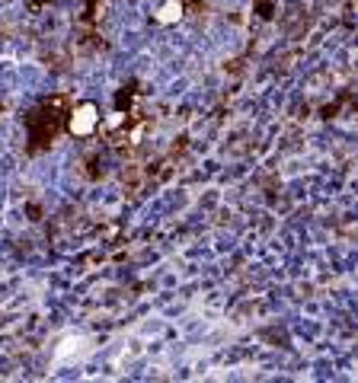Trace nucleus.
I'll use <instances>...</instances> for the list:
<instances>
[{"mask_svg": "<svg viewBox=\"0 0 358 383\" xmlns=\"http://www.w3.org/2000/svg\"><path fill=\"white\" fill-rule=\"evenodd\" d=\"M96 109H93V105H80V109H77L74 112V119H70V131H74V135H90L93 131V125H96Z\"/></svg>", "mask_w": 358, "mask_h": 383, "instance_id": "nucleus-1", "label": "nucleus"}, {"mask_svg": "<svg viewBox=\"0 0 358 383\" xmlns=\"http://www.w3.org/2000/svg\"><path fill=\"white\" fill-rule=\"evenodd\" d=\"M173 20H179V3H167L161 10V23H173Z\"/></svg>", "mask_w": 358, "mask_h": 383, "instance_id": "nucleus-2", "label": "nucleus"}]
</instances>
